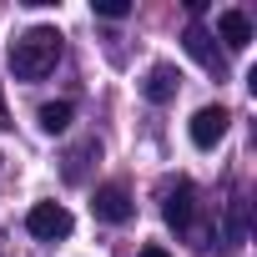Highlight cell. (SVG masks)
<instances>
[{
	"label": "cell",
	"mask_w": 257,
	"mask_h": 257,
	"mask_svg": "<svg viewBox=\"0 0 257 257\" xmlns=\"http://www.w3.org/2000/svg\"><path fill=\"white\" fill-rule=\"evenodd\" d=\"M71 116H76V111H71V101H46V106L36 111V121H41V132H46V137L66 132V126H71Z\"/></svg>",
	"instance_id": "obj_9"
},
{
	"label": "cell",
	"mask_w": 257,
	"mask_h": 257,
	"mask_svg": "<svg viewBox=\"0 0 257 257\" xmlns=\"http://www.w3.org/2000/svg\"><path fill=\"white\" fill-rule=\"evenodd\" d=\"M192 212H197V187H192V182H177V187L167 192V207H162L167 227L187 232V227H192Z\"/></svg>",
	"instance_id": "obj_6"
},
{
	"label": "cell",
	"mask_w": 257,
	"mask_h": 257,
	"mask_svg": "<svg viewBox=\"0 0 257 257\" xmlns=\"http://www.w3.org/2000/svg\"><path fill=\"white\" fill-rule=\"evenodd\" d=\"M91 212L101 217V222H132V192L126 187H116V182H106V187H96V197H91Z\"/></svg>",
	"instance_id": "obj_3"
},
{
	"label": "cell",
	"mask_w": 257,
	"mask_h": 257,
	"mask_svg": "<svg viewBox=\"0 0 257 257\" xmlns=\"http://www.w3.org/2000/svg\"><path fill=\"white\" fill-rule=\"evenodd\" d=\"M177 86H182V71L162 61V66H152V71H147V81H142V96H147V101H157V106H167V101L177 96Z\"/></svg>",
	"instance_id": "obj_7"
},
{
	"label": "cell",
	"mask_w": 257,
	"mask_h": 257,
	"mask_svg": "<svg viewBox=\"0 0 257 257\" xmlns=\"http://www.w3.org/2000/svg\"><path fill=\"white\" fill-rule=\"evenodd\" d=\"M182 46H187V56H192L197 66H207V71H217V76L227 71V56L217 51V41H212V36H207L202 26H187V36H182Z\"/></svg>",
	"instance_id": "obj_5"
},
{
	"label": "cell",
	"mask_w": 257,
	"mask_h": 257,
	"mask_svg": "<svg viewBox=\"0 0 257 257\" xmlns=\"http://www.w3.org/2000/svg\"><path fill=\"white\" fill-rule=\"evenodd\" d=\"M11 126V111H6V91H0V132Z\"/></svg>",
	"instance_id": "obj_14"
},
{
	"label": "cell",
	"mask_w": 257,
	"mask_h": 257,
	"mask_svg": "<svg viewBox=\"0 0 257 257\" xmlns=\"http://www.w3.org/2000/svg\"><path fill=\"white\" fill-rule=\"evenodd\" d=\"M71 212L61 207V202H36L31 212H26V232L31 237H41V242H61V237H71Z\"/></svg>",
	"instance_id": "obj_2"
},
{
	"label": "cell",
	"mask_w": 257,
	"mask_h": 257,
	"mask_svg": "<svg viewBox=\"0 0 257 257\" xmlns=\"http://www.w3.org/2000/svg\"><path fill=\"white\" fill-rule=\"evenodd\" d=\"M126 11H132L126 0H96V16H106V21H121Z\"/></svg>",
	"instance_id": "obj_12"
},
{
	"label": "cell",
	"mask_w": 257,
	"mask_h": 257,
	"mask_svg": "<svg viewBox=\"0 0 257 257\" xmlns=\"http://www.w3.org/2000/svg\"><path fill=\"white\" fill-rule=\"evenodd\" d=\"M217 36H222L227 51H247V46H252V21H247L242 11H222V16H217Z\"/></svg>",
	"instance_id": "obj_8"
},
{
	"label": "cell",
	"mask_w": 257,
	"mask_h": 257,
	"mask_svg": "<svg viewBox=\"0 0 257 257\" xmlns=\"http://www.w3.org/2000/svg\"><path fill=\"white\" fill-rule=\"evenodd\" d=\"M137 257H172V252H167V247H142Z\"/></svg>",
	"instance_id": "obj_13"
},
{
	"label": "cell",
	"mask_w": 257,
	"mask_h": 257,
	"mask_svg": "<svg viewBox=\"0 0 257 257\" xmlns=\"http://www.w3.org/2000/svg\"><path fill=\"white\" fill-rule=\"evenodd\" d=\"M227 121H232V116H227L222 106H202V111L192 116V147L212 152V147H217V142L227 137Z\"/></svg>",
	"instance_id": "obj_4"
},
{
	"label": "cell",
	"mask_w": 257,
	"mask_h": 257,
	"mask_svg": "<svg viewBox=\"0 0 257 257\" xmlns=\"http://www.w3.org/2000/svg\"><path fill=\"white\" fill-rule=\"evenodd\" d=\"M91 157H101V147H96V142H81V147H71V152H66V182H81Z\"/></svg>",
	"instance_id": "obj_11"
},
{
	"label": "cell",
	"mask_w": 257,
	"mask_h": 257,
	"mask_svg": "<svg viewBox=\"0 0 257 257\" xmlns=\"http://www.w3.org/2000/svg\"><path fill=\"white\" fill-rule=\"evenodd\" d=\"M242 232H247V202L237 197V202H227V227H222V247L232 252V247H242Z\"/></svg>",
	"instance_id": "obj_10"
},
{
	"label": "cell",
	"mask_w": 257,
	"mask_h": 257,
	"mask_svg": "<svg viewBox=\"0 0 257 257\" xmlns=\"http://www.w3.org/2000/svg\"><path fill=\"white\" fill-rule=\"evenodd\" d=\"M6 61H11L16 81H41V76H51L56 61H61V31H56V26H31L26 36L11 41Z\"/></svg>",
	"instance_id": "obj_1"
}]
</instances>
